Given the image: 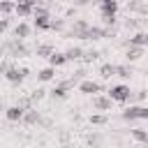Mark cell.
Segmentation results:
<instances>
[{
    "label": "cell",
    "instance_id": "e0dca14e",
    "mask_svg": "<svg viewBox=\"0 0 148 148\" xmlns=\"http://www.w3.org/2000/svg\"><path fill=\"white\" fill-rule=\"evenodd\" d=\"M116 72H118V65H111V62L99 67V76L102 79H111V76H116Z\"/></svg>",
    "mask_w": 148,
    "mask_h": 148
},
{
    "label": "cell",
    "instance_id": "8992f818",
    "mask_svg": "<svg viewBox=\"0 0 148 148\" xmlns=\"http://www.w3.org/2000/svg\"><path fill=\"white\" fill-rule=\"evenodd\" d=\"M111 104H113V97L106 92V95H92V106L97 109V111H109L111 109Z\"/></svg>",
    "mask_w": 148,
    "mask_h": 148
},
{
    "label": "cell",
    "instance_id": "3957f363",
    "mask_svg": "<svg viewBox=\"0 0 148 148\" xmlns=\"http://www.w3.org/2000/svg\"><path fill=\"white\" fill-rule=\"evenodd\" d=\"M106 92L113 97V102H132V90H130V86H111Z\"/></svg>",
    "mask_w": 148,
    "mask_h": 148
},
{
    "label": "cell",
    "instance_id": "d6a6232c",
    "mask_svg": "<svg viewBox=\"0 0 148 148\" xmlns=\"http://www.w3.org/2000/svg\"><path fill=\"white\" fill-rule=\"evenodd\" d=\"M139 120H148V106H139Z\"/></svg>",
    "mask_w": 148,
    "mask_h": 148
},
{
    "label": "cell",
    "instance_id": "4316f807",
    "mask_svg": "<svg viewBox=\"0 0 148 148\" xmlns=\"http://www.w3.org/2000/svg\"><path fill=\"white\" fill-rule=\"evenodd\" d=\"M51 30H65V21L62 18H51Z\"/></svg>",
    "mask_w": 148,
    "mask_h": 148
},
{
    "label": "cell",
    "instance_id": "f1b7e54d",
    "mask_svg": "<svg viewBox=\"0 0 148 148\" xmlns=\"http://www.w3.org/2000/svg\"><path fill=\"white\" fill-rule=\"evenodd\" d=\"M97 56H99V51H95V49H90V51H86V53H83V60H86V62H90V60H95Z\"/></svg>",
    "mask_w": 148,
    "mask_h": 148
},
{
    "label": "cell",
    "instance_id": "1f68e13d",
    "mask_svg": "<svg viewBox=\"0 0 148 148\" xmlns=\"http://www.w3.org/2000/svg\"><path fill=\"white\" fill-rule=\"evenodd\" d=\"M136 25H139V21H136V18H127V21H125V28H127V30H134Z\"/></svg>",
    "mask_w": 148,
    "mask_h": 148
},
{
    "label": "cell",
    "instance_id": "5bb4252c",
    "mask_svg": "<svg viewBox=\"0 0 148 148\" xmlns=\"http://www.w3.org/2000/svg\"><path fill=\"white\" fill-rule=\"evenodd\" d=\"M143 51H146V46H127V62H134V60H139L141 56H143Z\"/></svg>",
    "mask_w": 148,
    "mask_h": 148
},
{
    "label": "cell",
    "instance_id": "44dd1931",
    "mask_svg": "<svg viewBox=\"0 0 148 148\" xmlns=\"http://www.w3.org/2000/svg\"><path fill=\"white\" fill-rule=\"evenodd\" d=\"M130 134H132V139L134 141H139V143H148V132L146 130H130Z\"/></svg>",
    "mask_w": 148,
    "mask_h": 148
},
{
    "label": "cell",
    "instance_id": "e575fe53",
    "mask_svg": "<svg viewBox=\"0 0 148 148\" xmlns=\"http://www.w3.org/2000/svg\"><path fill=\"white\" fill-rule=\"evenodd\" d=\"M30 5H49V0H28Z\"/></svg>",
    "mask_w": 148,
    "mask_h": 148
},
{
    "label": "cell",
    "instance_id": "9a60e30c",
    "mask_svg": "<svg viewBox=\"0 0 148 148\" xmlns=\"http://www.w3.org/2000/svg\"><path fill=\"white\" fill-rule=\"evenodd\" d=\"M23 123H25V125H39V123H42V116H39V111H35V109H28V111H25V116H23Z\"/></svg>",
    "mask_w": 148,
    "mask_h": 148
},
{
    "label": "cell",
    "instance_id": "4dcf8cb0",
    "mask_svg": "<svg viewBox=\"0 0 148 148\" xmlns=\"http://www.w3.org/2000/svg\"><path fill=\"white\" fill-rule=\"evenodd\" d=\"M44 95H46V90H42V88H39V90H32V95H30V99H32V102H39V99H42Z\"/></svg>",
    "mask_w": 148,
    "mask_h": 148
},
{
    "label": "cell",
    "instance_id": "484cf974",
    "mask_svg": "<svg viewBox=\"0 0 148 148\" xmlns=\"http://www.w3.org/2000/svg\"><path fill=\"white\" fill-rule=\"evenodd\" d=\"M106 120H109V118H106L104 113H95V116H90V123H92V125H106Z\"/></svg>",
    "mask_w": 148,
    "mask_h": 148
},
{
    "label": "cell",
    "instance_id": "52a82bcc",
    "mask_svg": "<svg viewBox=\"0 0 148 148\" xmlns=\"http://www.w3.org/2000/svg\"><path fill=\"white\" fill-rule=\"evenodd\" d=\"M88 28H90V23L83 21V18H79V21H74V25H72V30H69L67 35H69V37H79V39H86Z\"/></svg>",
    "mask_w": 148,
    "mask_h": 148
},
{
    "label": "cell",
    "instance_id": "4fadbf2b",
    "mask_svg": "<svg viewBox=\"0 0 148 148\" xmlns=\"http://www.w3.org/2000/svg\"><path fill=\"white\" fill-rule=\"evenodd\" d=\"M127 9H130V12H134V14H141V16H148V5H146L143 0H130V5H127Z\"/></svg>",
    "mask_w": 148,
    "mask_h": 148
},
{
    "label": "cell",
    "instance_id": "f546056e",
    "mask_svg": "<svg viewBox=\"0 0 148 148\" xmlns=\"http://www.w3.org/2000/svg\"><path fill=\"white\" fill-rule=\"evenodd\" d=\"M146 97H148L146 90H136V92H132V99H134V102H143Z\"/></svg>",
    "mask_w": 148,
    "mask_h": 148
},
{
    "label": "cell",
    "instance_id": "d590c367",
    "mask_svg": "<svg viewBox=\"0 0 148 148\" xmlns=\"http://www.w3.org/2000/svg\"><path fill=\"white\" fill-rule=\"evenodd\" d=\"M146 23H148V18H146Z\"/></svg>",
    "mask_w": 148,
    "mask_h": 148
},
{
    "label": "cell",
    "instance_id": "836d02e7",
    "mask_svg": "<svg viewBox=\"0 0 148 148\" xmlns=\"http://www.w3.org/2000/svg\"><path fill=\"white\" fill-rule=\"evenodd\" d=\"M88 143H102V136H97V134H95V136H90V139H88Z\"/></svg>",
    "mask_w": 148,
    "mask_h": 148
},
{
    "label": "cell",
    "instance_id": "d6986e66",
    "mask_svg": "<svg viewBox=\"0 0 148 148\" xmlns=\"http://www.w3.org/2000/svg\"><path fill=\"white\" fill-rule=\"evenodd\" d=\"M67 90H69V86H65V83H58V86H56V88H53L49 95H51L53 99H65V97H67Z\"/></svg>",
    "mask_w": 148,
    "mask_h": 148
},
{
    "label": "cell",
    "instance_id": "30bf717a",
    "mask_svg": "<svg viewBox=\"0 0 148 148\" xmlns=\"http://www.w3.org/2000/svg\"><path fill=\"white\" fill-rule=\"evenodd\" d=\"M111 30H109V25H104V28H97V25H90L88 28V32H86V39L88 42H95V39H102V37H106Z\"/></svg>",
    "mask_w": 148,
    "mask_h": 148
},
{
    "label": "cell",
    "instance_id": "8fae6325",
    "mask_svg": "<svg viewBox=\"0 0 148 148\" xmlns=\"http://www.w3.org/2000/svg\"><path fill=\"white\" fill-rule=\"evenodd\" d=\"M30 32H32V28H30L25 21H18V23L14 25V37H18V39H28Z\"/></svg>",
    "mask_w": 148,
    "mask_h": 148
},
{
    "label": "cell",
    "instance_id": "603a6c76",
    "mask_svg": "<svg viewBox=\"0 0 148 148\" xmlns=\"http://www.w3.org/2000/svg\"><path fill=\"white\" fill-rule=\"evenodd\" d=\"M65 53H67V58H69V60H81L86 51H83L81 46H72V49H67Z\"/></svg>",
    "mask_w": 148,
    "mask_h": 148
},
{
    "label": "cell",
    "instance_id": "d4e9b609",
    "mask_svg": "<svg viewBox=\"0 0 148 148\" xmlns=\"http://www.w3.org/2000/svg\"><path fill=\"white\" fill-rule=\"evenodd\" d=\"M116 76L130 79V76H132V67H130V65H118V72H116Z\"/></svg>",
    "mask_w": 148,
    "mask_h": 148
},
{
    "label": "cell",
    "instance_id": "9c48e42d",
    "mask_svg": "<svg viewBox=\"0 0 148 148\" xmlns=\"http://www.w3.org/2000/svg\"><path fill=\"white\" fill-rule=\"evenodd\" d=\"M18 18H28V16H32L35 14V5H30L28 0H18L16 2V12H14Z\"/></svg>",
    "mask_w": 148,
    "mask_h": 148
},
{
    "label": "cell",
    "instance_id": "2e32d148",
    "mask_svg": "<svg viewBox=\"0 0 148 148\" xmlns=\"http://www.w3.org/2000/svg\"><path fill=\"white\" fill-rule=\"evenodd\" d=\"M49 62H51L53 67H60V65L69 62V58H67V53H58V51H53V53L49 56Z\"/></svg>",
    "mask_w": 148,
    "mask_h": 148
},
{
    "label": "cell",
    "instance_id": "7c38bea8",
    "mask_svg": "<svg viewBox=\"0 0 148 148\" xmlns=\"http://www.w3.org/2000/svg\"><path fill=\"white\" fill-rule=\"evenodd\" d=\"M127 46H148V32H134L127 39Z\"/></svg>",
    "mask_w": 148,
    "mask_h": 148
},
{
    "label": "cell",
    "instance_id": "7402d4cb",
    "mask_svg": "<svg viewBox=\"0 0 148 148\" xmlns=\"http://www.w3.org/2000/svg\"><path fill=\"white\" fill-rule=\"evenodd\" d=\"M0 12H2V16H9L12 12H16V2H12V0H2V2H0Z\"/></svg>",
    "mask_w": 148,
    "mask_h": 148
},
{
    "label": "cell",
    "instance_id": "83f0119b",
    "mask_svg": "<svg viewBox=\"0 0 148 148\" xmlns=\"http://www.w3.org/2000/svg\"><path fill=\"white\" fill-rule=\"evenodd\" d=\"M9 25H12V16H2V21H0V30H2V35L9 30Z\"/></svg>",
    "mask_w": 148,
    "mask_h": 148
},
{
    "label": "cell",
    "instance_id": "6da1fadb",
    "mask_svg": "<svg viewBox=\"0 0 148 148\" xmlns=\"http://www.w3.org/2000/svg\"><path fill=\"white\" fill-rule=\"evenodd\" d=\"M118 14V0H99V16L104 25H113Z\"/></svg>",
    "mask_w": 148,
    "mask_h": 148
},
{
    "label": "cell",
    "instance_id": "cb8c5ba5",
    "mask_svg": "<svg viewBox=\"0 0 148 148\" xmlns=\"http://www.w3.org/2000/svg\"><path fill=\"white\" fill-rule=\"evenodd\" d=\"M35 51H37V56H39V58H49V56L53 53V46H51V44H39Z\"/></svg>",
    "mask_w": 148,
    "mask_h": 148
},
{
    "label": "cell",
    "instance_id": "5b68a950",
    "mask_svg": "<svg viewBox=\"0 0 148 148\" xmlns=\"http://www.w3.org/2000/svg\"><path fill=\"white\" fill-rule=\"evenodd\" d=\"M25 106L23 104H14V106H9L7 111H5V118L9 120V123H23V116H25Z\"/></svg>",
    "mask_w": 148,
    "mask_h": 148
},
{
    "label": "cell",
    "instance_id": "ffe728a7",
    "mask_svg": "<svg viewBox=\"0 0 148 148\" xmlns=\"http://www.w3.org/2000/svg\"><path fill=\"white\" fill-rule=\"evenodd\" d=\"M32 18H35V28L51 30V16H32Z\"/></svg>",
    "mask_w": 148,
    "mask_h": 148
},
{
    "label": "cell",
    "instance_id": "ac0fdd59",
    "mask_svg": "<svg viewBox=\"0 0 148 148\" xmlns=\"http://www.w3.org/2000/svg\"><path fill=\"white\" fill-rule=\"evenodd\" d=\"M53 76H56V67L53 65H49V67H44V69L37 72V81H51Z\"/></svg>",
    "mask_w": 148,
    "mask_h": 148
},
{
    "label": "cell",
    "instance_id": "7a4b0ae2",
    "mask_svg": "<svg viewBox=\"0 0 148 148\" xmlns=\"http://www.w3.org/2000/svg\"><path fill=\"white\" fill-rule=\"evenodd\" d=\"M5 51H9V56H14V58H23V56H30V49L23 44V39H18V37H14V39H5Z\"/></svg>",
    "mask_w": 148,
    "mask_h": 148
},
{
    "label": "cell",
    "instance_id": "277c9868",
    "mask_svg": "<svg viewBox=\"0 0 148 148\" xmlns=\"http://www.w3.org/2000/svg\"><path fill=\"white\" fill-rule=\"evenodd\" d=\"M25 74H28L25 67H7V69H5V79H7L9 83H14V86H18V83L25 79Z\"/></svg>",
    "mask_w": 148,
    "mask_h": 148
},
{
    "label": "cell",
    "instance_id": "ba28073f",
    "mask_svg": "<svg viewBox=\"0 0 148 148\" xmlns=\"http://www.w3.org/2000/svg\"><path fill=\"white\" fill-rule=\"evenodd\" d=\"M79 90H81L83 95H97V92H102V83H99V81L83 79V81L79 83Z\"/></svg>",
    "mask_w": 148,
    "mask_h": 148
}]
</instances>
